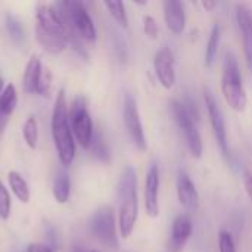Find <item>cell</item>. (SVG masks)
<instances>
[{"instance_id": "obj_1", "label": "cell", "mask_w": 252, "mask_h": 252, "mask_svg": "<svg viewBox=\"0 0 252 252\" xmlns=\"http://www.w3.org/2000/svg\"><path fill=\"white\" fill-rule=\"evenodd\" d=\"M59 16L69 32V44L77 50L81 56L87 58V52L83 43H94L96 41V27L94 22L86 9L84 3L77 0H65L55 4Z\"/></svg>"}, {"instance_id": "obj_2", "label": "cell", "mask_w": 252, "mask_h": 252, "mask_svg": "<svg viewBox=\"0 0 252 252\" xmlns=\"http://www.w3.org/2000/svg\"><path fill=\"white\" fill-rule=\"evenodd\" d=\"M35 37L41 47L52 53H62L69 44V32L55 6L38 4L35 10Z\"/></svg>"}, {"instance_id": "obj_3", "label": "cell", "mask_w": 252, "mask_h": 252, "mask_svg": "<svg viewBox=\"0 0 252 252\" xmlns=\"http://www.w3.org/2000/svg\"><path fill=\"white\" fill-rule=\"evenodd\" d=\"M118 227L123 239L131 236L137 216H139V198H137V176L133 167H126L118 185Z\"/></svg>"}, {"instance_id": "obj_4", "label": "cell", "mask_w": 252, "mask_h": 252, "mask_svg": "<svg viewBox=\"0 0 252 252\" xmlns=\"http://www.w3.org/2000/svg\"><path fill=\"white\" fill-rule=\"evenodd\" d=\"M52 136L61 162L63 164V167L71 165L75 157V142L69 124L68 105H66V96L63 89L58 92L55 100L53 114H52Z\"/></svg>"}, {"instance_id": "obj_5", "label": "cell", "mask_w": 252, "mask_h": 252, "mask_svg": "<svg viewBox=\"0 0 252 252\" xmlns=\"http://www.w3.org/2000/svg\"><path fill=\"white\" fill-rule=\"evenodd\" d=\"M170 108H171V114L174 117L176 124L179 126V128L183 133V137H185V142L188 145L190 155L193 158L199 159L202 157L204 145H202L201 133L196 126L198 117H199L196 106L189 99L188 100L173 99L170 102Z\"/></svg>"}, {"instance_id": "obj_6", "label": "cell", "mask_w": 252, "mask_h": 252, "mask_svg": "<svg viewBox=\"0 0 252 252\" xmlns=\"http://www.w3.org/2000/svg\"><path fill=\"white\" fill-rule=\"evenodd\" d=\"M221 93L227 105L236 112H244L248 103V96L242 83L241 68L238 58L233 52L227 50L223 62L221 75Z\"/></svg>"}, {"instance_id": "obj_7", "label": "cell", "mask_w": 252, "mask_h": 252, "mask_svg": "<svg viewBox=\"0 0 252 252\" xmlns=\"http://www.w3.org/2000/svg\"><path fill=\"white\" fill-rule=\"evenodd\" d=\"M89 232L102 247L115 250L118 247V235L114 208L103 205L96 210L89 219Z\"/></svg>"}, {"instance_id": "obj_8", "label": "cell", "mask_w": 252, "mask_h": 252, "mask_svg": "<svg viewBox=\"0 0 252 252\" xmlns=\"http://www.w3.org/2000/svg\"><path fill=\"white\" fill-rule=\"evenodd\" d=\"M68 115H69V124L74 137L84 149H89L94 130H93V121L90 112L87 109V102L83 96L74 99L68 111Z\"/></svg>"}, {"instance_id": "obj_9", "label": "cell", "mask_w": 252, "mask_h": 252, "mask_svg": "<svg viewBox=\"0 0 252 252\" xmlns=\"http://www.w3.org/2000/svg\"><path fill=\"white\" fill-rule=\"evenodd\" d=\"M123 121L124 127L127 130V134L130 136L131 142L139 151H146L148 149V142L143 130V124L140 120L137 102L133 94L126 93L124 96V103H123Z\"/></svg>"}, {"instance_id": "obj_10", "label": "cell", "mask_w": 252, "mask_h": 252, "mask_svg": "<svg viewBox=\"0 0 252 252\" xmlns=\"http://www.w3.org/2000/svg\"><path fill=\"white\" fill-rule=\"evenodd\" d=\"M204 99H205V108L210 117V123L214 131V137L217 140V145L221 151V154L226 158H230V149H229V140H227V130H226V121H224V115L214 97V94L205 89L204 90Z\"/></svg>"}, {"instance_id": "obj_11", "label": "cell", "mask_w": 252, "mask_h": 252, "mask_svg": "<svg viewBox=\"0 0 252 252\" xmlns=\"http://www.w3.org/2000/svg\"><path fill=\"white\" fill-rule=\"evenodd\" d=\"M154 69L158 81L167 90L173 89L176 84V59L168 47L159 49L154 56Z\"/></svg>"}, {"instance_id": "obj_12", "label": "cell", "mask_w": 252, "mask_h": 252, "mask_svg": "<svg viewBox=\"0 0 252 252\" xmlns=\"http://www.w3.org/2000/svg\"><path fill=\"white\" fill-rule=\"evenodd\" d=\"M159 188L161 174L158 164H151L145 180V210L149 217L159 216Z\"/></svg>"}, {"instance_id": "obj_13", "label": "cell", "mask_w": 252, "mask_h": 252, "mask_svg": "<svg viewBox=\"0 0 252 252\" xmlns=\"http://www.w3.org/2000/svg\"><path fill=\"white\" fill-rule=\"evenodd\" d=\"M193 232V224L189 216L180 214L174 219L171 224V233L168 239V251L170 252H183L188 241L190 239Z\"/></svg>"}, {"instance_id": "obj_14", "label": "cell", "mask_w": 252, "mask_h": 252, "mask_svg": "<svg viewBox=\"0 0 252 252\" xmlns=\"http://www.w3.org/2000/svg\"><path fill=\"white\" fill-rule=\"evenodd\" d=\"M176 190H177V199L185 210H188V211L198 210L199 195H198L195 183L192 182L190 176L185 170H179V173H177Z\"/></svg>"}, {"instance_id": "obj_15", "label": "cell", "mask_w": 252, "mask_h": 252, "mask_svg": "<svg viewBox=\"0 0 252 252\" xmlns=\"http://www.w3.org/2000/svg\"><path fill=\"white\" fill-rule=\"evenodd\" d=\"M236 21L242 37L244 56L248 69L252 72V12L245 4L236 6Z\"/></svg>"}, {"instance_id": "obj_16", "label": "cell", "mask_w": 252, "mask_h": 252, "mask_svg": "<svg viewBox=\"0 0 252 252\" xmlns=\"http://www.w3.org/2000/svg\"><path fill=\"white\" fill-rule=\"evenodd\" d=\"M164 18L168 30L174 34H182L186 27V12L185 4L177 0H165L162 3Z\"/></svg>"}, {"instance_id": "obj_17", "label": "cell", "mask_w": 252, "mask_h": 252, "mask_svg": "<svg viewBox=\"0 0 252 252\" xmlns=\"http://www.w3.org/2000/svg\"><path fill=\"white\" fill-rule=\"evenodd\" d=\"M18 103V93L13 84H7L0 93V137Z\"/></svg>"}, {"instance_id": "obj_18", "label": "cell", "mask_w": 252, "mask_h": 252, "mask_svg": "<svg viewBox=\"0 0 252 252\" xmlns=\"http://www.w3.org/2000/svg\"><path fill=\"white\" fill-rule=\"evenodd\" d=\"M43 72V66L41 62L37 56H31L27 66H25V72H24V89L28 93H37V87L40 83V77Z\"/></svg>"}, {"instance_id": "obj_19", "label": "cell", "mask_w": 252, "mask_h": 252, "mask_svg": "<svg viewBox=\"0 0 252 252\" xmlns=\"http://www.w3.org/2000/svg\"><path fill=\"white\" fill-rule=\"evenodd\" d=\"M71 195V182H69V176L65 170L59 171L55 177L53 182V196L59 204H65L68 202Z\"/></svg>"}, {"instance_id": "obj_20", "label": "cell", "mask_w": 252, "mask_h": 252, "mask_svg": "<svg viewBox=\"0 0 252 252\" xmlns=\"http://www.w3.org/2000/svg\"><path fill=\"white\" fill-rule=\"evenodd\" d=\"M220 40H221V30L220 25H214L211 32H210V38L205 47V66L211 68L213 63L217 59V53H219V47H220Z\"/></svg>"}, {"instance_id": "obj_21", "label": "cell", "mask_w": 252, "mask_h": 252, "mask_svg": "<svg viewBox=\"0 0 252 252\" xmlns=\"http://www.w3.org/2000/svg\"><path fill=\"white\" fill-rule=\"evenodd\" d=\"M89 149L92 151V155L97 161L105 162V164L111 161V149L108 146V142L102 136V133H99V131L93 133V139H92V143H90Z\"/></svg>"}, {"instance_id": "obj_22", "label": "cell", "mask_w": 252, "mask_h": 252, "mask_svg": "<svg viewBox=\"0 0 252 252\" xmlns=\"http://www.w3.org/2000/svg\"><path fill=\"white\" fill-rule=\"evenodd\" d=\"M7 179H9V185H10V189L15 193V196L21 202L27 204L30 201V188H28L27 180L18 171H10Z\"/></svg>"}, {"instance_id": "obj_23", "label": "cell", "mask_w": 252, "mask_h": 252, "mask_svg": "<svg viewBox=\"0 0 252 252\" xmlns=\"http://www.w3.org/2000/svg\"><path fill=\"white\" fill-rule=\"evenodd\" d=\"M22 134H24V140L27 142V145L31 149L37 148V142H38V126H37V120L34 117H28L24 128H22Z\"/></svg>"}, {"instance_id": "obj_24", "label": "cell", "mask_w": 252, "mask_h": 252, "mask_svg": "<svg viewBox=\"0 0 252 252\" xmlns=\"http://www.w3.org/2000/svg\"><path fill=\"white\" fill-rule=\"evenodd\" d=\"M106 9L109 10L111 16L123 27L127 28L128 27V18H127V12H126V6L123 1L114 0V1H105Z\"/></svg>"}, {"instance_id": "obj_25", "label": "cell", "mask_w": 252, "mask_h": 252, "mask_svg": "<svg viewBox=\"0 0 252 252\" xmlns=\"http://www.w3.org/2000/svg\"><path fill=\"white\" fill-rule=\"evenodd\" d=\"M6 30H7V34L10 35V38L16 43H21L25 37V31H24V27L22 24L19 22V19L13 15H6Z\"/></svg>"}, {"instance_id": "obj_26", "label": "cell", "mask_w": 252, "mask_h": 252, "mask_svg": "<svg viewBox=\"0 0 252 252\" xmlns=\"http://www.w3.org/2000/svg\"><path fill=\"white\" fill-rule=\"evenodd\" d=\"M10 208H12L10 195H9L7 189L4 188V185L0 182V219L7 220L10 216Z\"/></svg>"}, {"instance_id": "obj_27", "label": "cell", "mask_w": 252, "mask_h": 252, "mask_svg": "<svg viewBox=\"0 0 252 252\" xmlns=\"http://www.w3.org/2000/svg\"><path fill=\"white\" fill-rule=\"evenodd\" d=\"M50 92H52V72L47 68H43V72H41V77H40V83H38V87H37V93L40 96L49 97Z\"/></svg>"}, {"instance_id": "obj_28", "label": "cell", "mask_w": 252, "mask_h": 252, "mask_svg": "<svg viewBox=\"0 0 252 252\" xmlns=\"http://www.w3.org/2000/svg\"><path fill=\"white\" fill-rule=\"evenodd\" d=\"M219 251L220 252H238L232 235L226 230H221L219 235Z\"/></svg>"}, {"instance_id": "obj_29", "label": "cell", "mask_w": 252, "mask_h": 252, "mask_svg": "<svg viewBox=\"0 0 252 252\" xmlns=\"http://www.w3.org/2000/svg\"><path fill=\"white\" fill-rule=\"evenodd\" d=\"M143 30H145V34L149 37V38H157L158 34H159V27L157 24V21L151 16V15H146L143 18Z\"/></svg>"}, {"instance_id": "obj_30", "label": "cell", "mask_w": 252, "mask_h": 252, "mask_svg": "<svg viewBox=\"0 0 252 252\" xmlns=\"http://www.w3.org/2000/svg\"><path fill=\"white\" fill-rule=\"evenodd\" d=\"M27 252H55V250L46 244H30L27 247Z\"/></svg>"}, {"instance_id": "obj_31", "label": "cell", "mask_w": 252, "mask_h": 252, "mask_svg": "<svg viewBox=\"0 0 252 252\" xmlns=\"http://www.w3.org/2000/svg\"><path fill=\"white\" fill-rule=\"evenodd\" d=\"M244 185H245V190H247V195L250 198L252 204V174L250 171L245 173V177H244Z\"/></svg>"}, {"instance_id": "obj_32", "label": "cell", "mask_w": 252, "mask_h": 252, "mask_svg": "<svg viewBox=\"0 0 252 252\" xmlns=\"http://www.w3.org/2000/svg\"><path fill=\"white\" fill-rule=\"evenodd\" d=\"M69 252H97V251H90V250H86V247L80 245V244H74L71 247V251Z\"/></svg>"}, {"instance_id": "obj_33", "label": "cell", "mask_w": 252, "mask_h": 252, "mask_svg": "<svg viewBox=\"0 0 252 252\" xmlns=\"http://www.w3.org/2000/svg\"><path fill=\"white\" fill-rule=\"evenodd\" d=\"M202 7H204L205 10H211V9L216 7V1H208V0H205V1H202Z\"/></svg>"}, {"instance_id": "obj_34", "label": "cell", "mask_w": 252, "mask_h": 252, "mask_svg": "<svg viewBox=\"0 0 252 252\" xmlns=\"http://www.w3.org/2000/svg\"><path fill=\"white\" fill-rule=\"evenodd\" d=\"M3 92V78L0 77V93Z\"/></svg>"}]
</instances>
